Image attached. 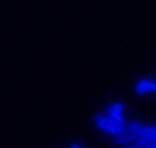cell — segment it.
Wrapping results in <instances>:
<instances>
[{
	"mask_svg": "<svg viewBox=\"0 0 156 148\" xmlns=\"http://www.w3.org/2000/svg\"><path fill=\"white\" fill-rule=\"evenodd\" d=\"M141 137L145 141H149V143H156V126H154V124H145Z\"/></svg>",
	"mask_w": 156,
	"mask_h": 148,
	"instance_id": "cell-5",
	"label": "cell"
},
{
	"mask_svg": "<svg viewBox=\"0 0 156 148\" xmlns=\"http://www.w3.org/2000/svg\"><path fill=\"white\" fill-rule=\"evenodd\" d=\"M143 128H145V124H141V122H130V124H126V131H130L133 137H141L143 135Z\"/></svg>",
	"mask_w": 156,
	"mask_h": 148,
	"instance_id": "cell-6",
	"label": "cell"
},
{
	"mask_svg": "<svg viewBox=\"0 0 156 148\" xmlns=\"http://www.w3.org/2000/svg\"><path fill=\"white\" fill-rule=\"evenodd\" d=\"M92 122H94V126H96L100 131H104V133H107V135H113V137L126 131V126L119 124L117 120H113L111 116H107L105 112H96V115L92 116Z\"/></svg>",
	"mask_w": 156,
	"mask_h": 148,
	"instance_id": "cell-1",
	"label": "cell"
},
{
	"mask_svg": "<svg viewBox=\"0 0 156 148\" xmlns=\"http://www.w3.org/2000/svg\"><path fill=\"white\" fill-rule=\"evenodd\" d=\"M154 81H156V79H154Z\"/></svg>",
	"mask_w": 156,
	"mask_h": 148,
	"instance_id": "cell-10",
	"label": "cell"
},
{
	"mask_svg": "<svg viewBox=\"0 0 156 148\" xmlns=\"http://www.w3.org/2000/svg\"><path fill=\"white\" fill-rule=\"evenodd\" d=\"M137 137H133V135L130 131H124V133H120V135H115L113 137V143L119 144V146H128V144H133L136 143Z\"/></svg>",
	"mask_w": 156,
	"mask_h": 148,
	"instance_id": "cell-4",
	"label": "cell"
},
{
	"mask_svg": "<svg viewBox=\"0 0 156 148\" xmlns=\"http://www.w3.org/2000/svg\"><path fill=\"white\" fill-rule=\"evenodd\" d=\"M133 90L139 96L152 94V92H156V81H152V79H139L136 83V86H133Z\"/></svg>",
	"mask_w": 156,
	"mask_h": 148,
	"instance_id": "cell-3",
	"label": "cell"
},
{
	"mask_svg": "<svg viewBox=\"0 0 156 148\" xmlns=\"http://www.w3.org/2000/svg\"><path fill=\"white\" fill-rule=\"evenodd\" d=\"M70 148H85V146H81V144H79V143H73V144H72V146H70Z\"/></svg>",
	"mask_w": 156,
	"mask_h": 148,
	"instance_id": "cell-9",
	"label": "cell"
},
{
	"mask_svg": "<svg viewBox=\"0 0 156 148\" xmlns=\"http://www.w3.org/2000/svg\"><path fill=\"white\" fill-rule=\"evenodd\" d=\"M105 115L111 116L113 120H117L119 124H122V126H126V120H124V103H122V101H113V103H109L107 109H105Z\"/></svg>",
	"mask_w": 156,
	"mask_h": 148,
	"instance_id": "cell-2",
	"label": "cell"
},
{
	"mask_svg": "<svg viewBox=\"0 0 156 148\" xmlns=\"http://www.w3.org/2000/svg\"><path fill=\"white\" fill-rule=\"evenodd\" d=\"M145 148H156V143H149V141H147V144H145Z\"/></svg>",
	"mask_w": 156,
	"mask_h": 148,
	"instance_id": "cell-7",
	"label": "cell"
},
{
	"mask_svg": "<svg viewBox=\"0 0 156 148\" xmlns=\"http://www.w3.org/2000/svg\"><path fill=\"white\" fill-rule=\"evenodd\" d=\"M122 148H141L139 144H136V143H133V144H128V146H122Z\"/></svg>",
	"mask_w": 156,
	"mask_h": 148,
	"instance_id": "cell-8",
	"label": "cell"
}]
</instances>
